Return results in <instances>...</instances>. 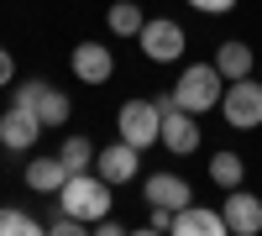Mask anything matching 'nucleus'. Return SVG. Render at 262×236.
<instances>
[{"instance_id": "obj_1", "label": "nucleus", "mask_w": 262, "mask_h": 236, "mask_svg": "<svg viewBox=\"0 0 262 236\" xmlns=\"http://www.w3.org/2000/svg\"><path fill=\"white\" fill-rule=\"evenodd\" d=\"M53 200L69 210L74 221L95 226V221H105V216H111V205H116V184H105L95 168H90V174H69V184H63Z\"/></svg>"}, {"instance_id": "obj_2", "label": "nucleus", "mask_w": 262, "mask_h": 236, "mask_svg": "<svg viewBox=\"0 0 262 236\" xmlns=\"http://www.w3.org/2000/svg\"><path fill=\"white\" fill-rule=\"evenodd\" d=\"M221 95H226V79H221V69H215V63H184L179 84H173V100H179L189 116L221 111Z\"/></svg>"}, {"instance_id": "obj_3", "label": "nucleus", "mask_w": 262, "mask_h": 236, "mask_svg": "<svg viewBox=\"0 0 262 236\" xmlns=\"http://www.w3.org/2000/svg\"><path fill=\"white\" fill-rule=\"evenodd\" d=\"M158 111H163V132H158V142L168 147V153H173V158L200 153V142H205V137H200V121H194L173 95H158Z\"/></svg>"}, {"instance_id": "obj_4", "label": "nucleus", "mask_w": 262, "mask_h": 236, "mask_svg": "<svg viewBox=\"0 0 262 236\" xmlns=\"http://www.w3.org/2000/svg\"><path fill=\"white\" fill-rule=\"evenodd\" d=\"M137 42H142L147 63H179L184 48H189V32H184L173 16H147L142 32H137Z\"/></svg>"}, {"instance_id": "obj_5", "label": "nucleus", "mask_w": 262, "mask_h": 236, "mask_svg": "<svg viewBox=\"0 0 262 236\" xmlns=\"http://www.w3.org/2000/svg\"><path fill=\"white\" fill-rule=\"evenodd\" d=\"M221 116L226 126H236V132H252V126H262V79H231L226 95H221Z\"/></svg>"}, {"instance_id": "obj_6", "label": "nucleus", "mask_w": 262, "mask_h": 236, "mask_svg": "<svg viewBox=\"0 0 262 236\" xmlns=\"http://www.w3.org/2000/svg\"><path fill=\"white\" fill-rule=\"evenodd\" d=\"M116 132H121V142H131V147H147L158 142V132H163V111H158V100H137L131 95L121 111H116Z\"/></svg>"}, {"instance_id": "obj_7", "label": "nucleus", "mask_w": 262, "mask_h": 236, "mask_svg": "<svg viewBox=\"0 0 262 236\" xmlns=\"http://www.w3.org/2000/svg\"><path fill=\"white\" fill-rule=\"evenodd\" d=\"M221 216H226V231L231 236H257L262 231V195H252V189H226L221 200Z\"/></svg>"}, {"instance_id": "obj_8", "label": "nucleus", "mask_w": 262, "mask_h": 236, "mask_svg": "<svg viewBox=\"0 0 262 236\" xmlns=\"http://www.w3.org/2000/svg\"><path fill=\"white\" fill-rule=\"evenodd\" d=\"M37 137H42L37 111H27V105H6V111H0V147H6V153H32Z\"/></svg>"}, {"instance_id": "obj_9", "label": "nucleus", "mask_w": 262, "mask_h": 236, "mask_svg": "<svg viewBox=\"0 0 262 236\" xmlns=\"http://www.w3.org/2000/svg\"><path fill=\"white\" fill-rule=\"evenodd\" d=\"M137 168H142V147H131V142H121V137L95 153V174H100L105 184H116V189L137 179Z\"/></svg>"}, {"instance_id": "obj_10", "label": "nucleus", "mask_w": 262, "mask_h": 236, "mask_svg": "<svg viewBox=\"0 0 262 236\" xmlns=\"http://www.w3.org/2000/svg\"><path fill=\"white\" fill-rule=\"evenodd\" d=\"M69 69L79 84H111L116 79V53L105 48V42H79L69 53Z\"/></svg>"}, {"instance_id": "obj_11", "label": "nucleus", "mask_w": 262, "mask_h": 236, "mask_svg": "<svg viewBox=\"0 0 262 236\" xmlns=\"http://www.w3.org/2000/svg\"><path fill=\"white\" fill-rule=\"evenodd\" d=\"M142 200H147L152 210H184V205L194 200V189H189V179H179V174H147V179H142Z\"/></svg>"}, {"instance_id": "obj_12", "label": "nucleus", "mask_w": 262, "mask_h": 236, "mask_svg": "<svg viewBox=\"0 0 262 236\" xmlns=\"http://www.w3.org/2000/svg\"><path fill=\"white\" fill-rule=\"evenodd\" d=\"M173 236H231V231H226V216H221V210L189 200L184 210H173Z\"/></svg>"}, {"instance_id": "obj_13", "label": "nucleus", "mask_w": 262, "mask_h": 236, "mask_svg": "<svg viewBox=\"0 0 262 236\" xmlns=\"http://www.w3.org/2000/svg\"><path fill=\"white\" fill-rule=\"evenodd\" d=\"M210 63L221 69V79H226V84H231V79H247V74H257V53L247 48V42H221Z\"/></svg>"}, {"instance_id": "obj_14", "label": "nucleus", "mask_w": 262, "mask_h": 236, "mask_svg": "<svg viewBox=\"0 0 262 236\" xmlns=\"http://www.w3.org/2000/svg\"><path fill=\"white\" fill-rule=\"evenodd\" d=\"M69 184V168H63V158H32L27 163V189H37V195H58V189Z\"/></svg>"}, {"instance_id": "obj_15", "label": "nucleus", "mask_w": 262, "mask_h": 236, "mask_svg": "<svg viewBox=\"0 0 262 236\" xmlns=\"http://www.w3.org/2000/svg\"><path fill=\"white\" fill-rule=\"evenodd\" d=\"M37 121L42 126H69V116H74V100L63 95V90H53V84H42V95H37Z\"/></svg>"}, {"instance_id": "obj_16", "label": "nucleus", "mask_w": 262, "mask_h": 236, "mask_svg": "<svg viewBox=\"0 0 262 236\" xmlns=\"http://www.w3.org/2000/svg\"><path fill=\"white\" fill-rule=\"evenodd\" d=\"M142 21H147V11L137 6V0H116V6L105 11V27H111L116 37H137V32H142Z\"/></svg>"}, {"instance_id": "obj_17", "label": "nucleus", "mask_w": 262, "mask_h": 236, "mask_svg": "<svg viewBox=\"0 0 262 236\" xmlns=\"http://www.w3.org/2000/svg\"><path fill=\"white\" fill-rule=\"evenodd\" d=\"M210 179L221 184V189H236V184L247 179V163H242V153H226V147H221V153L210 158Z\"/></svg>"}, {"instance_id": "obj_18", "label": "nucleus", "mask_w": 262, "mask_h": 236, "mask_svg": "<svg viewBox=\"0 0 262 236\" xmlns=\"http://www.w3.org/2000/svg\"><path fill=\"white\" fill-rule=\"evenodd\" d=\"M58 158H63L69 174H90V168H95V142L90 137H69V142L58 147Z\"/></svg>"}, {"instance_id": "obj_19", "label": "nucleus", "mask_w": 262, "mask_h": 236, "mask_svg": "<svg viewBox=\"0 0 262 236\" xmlns=\"http://www.w3.org/2000/svg\"><path fill=\"white\" fill-rule=\"evenodd\" d=\"M0 236H42V221L27 216V210H16V205H6L0 210Z\"/></svg>"}, {"instance_id": "obj_20", "label": "nucleus", "mask_w": 262, "mask_h": 236, "mask_svg": "<svg viewBox=\"0 0 262 236\" xmlns=\"http://www.w3.org/2000/svg\"><path fill=\"white\" fill-rule=\"evenodd\" d=\"M42 231H58V236H84V231H90V226H84V221H74L69 210H63V205L53 200V216L42 221Z\"/></svg>"}, {"instance_id": "obj_21", "label": "nucleus", "mask_w": 262, "mask_h": 236, "mask_svg": "<svg viewBox=\"0 0 262 236\" xmlns=\"http://www.w3.org/2000/svg\"><path fill=\"white\" fill-rule=\"evenodd\" d=\"M42 84H48V79H16L11 84V105H27V111H32L37 95H42Z\"/></svg>"}, {"instance_id": "obj_22", "label": "nucleus", "mask_w": 262, "mask_h": 236, "mask_svg": "<svg viewBox=\"0 0 262 236\" xmlns=\"http://www.w3.org/2000/svg\"><path fill=\"white\" fill-rule=\"evenodd\" d=\"M194 11H205V16H226V11H236V0H189Z\"/></svg>"}, {"instance_id": "obj_23", "label": "nucleus", "mask_w": 262, "mask_h": 236, "mask_svg": "<svg viewBox=\"0 0 262 236\" xmlns=\"http://www.w3.org/2000/svg\"><path fill=\"white\" fill-rule=\"evenodd\" d=\"M6 84H16V58H11V48H0V90Z\"/></svg>"}, {"instance_id": "obj_24", "label": "nucleus", "mask_w": 262, "mask_h": 236, "mask_svg": "<svg viewBox=\"0 0 262 236\" xmlns=\"http://www.w3.org/2000/svg\"><path fill=\"white\" fill-rule=\"evenodd\" d=\"M90 231H100V236H121V231H126V226H121V221H111V216H105V221H95V226H90Z\"/></svg>"}]
</instances>
